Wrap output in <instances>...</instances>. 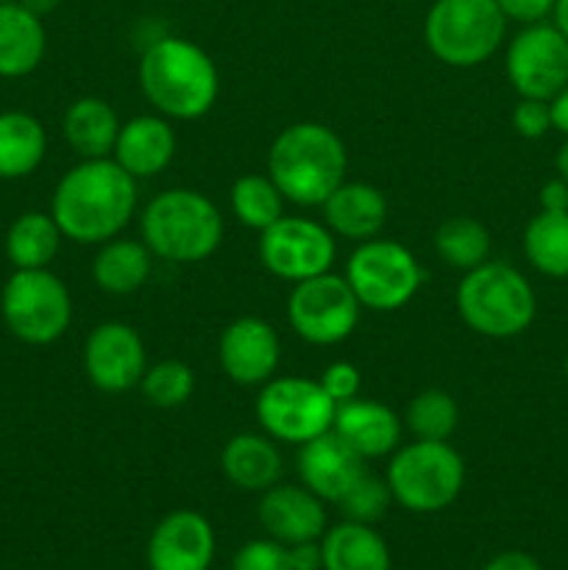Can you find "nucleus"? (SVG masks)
Instances as JSON below:
<instances>
[{
    "label": "nucleus",
    "instance_id": "f257e3e1",
    "mask_svg": "<svg viewBox=\"0 0 568 570\" xmlns=\"http://www.w3.org/2000/svg\"><path fill=\"white\" fill-rule=\"evenodd\" d=\"M137 212V178L111 156L81 159L59 178L50 198V215L65 239L104 245L120 237Z\"/></svg>",
    "mask_w": 568,
    "mask_h": 570
},
{
    "label": "nucleus",
    "instance_id": "f03ea898",
    "mask_svg": "<svg viewBox=\"0 0 568 570\" xmlns=\"http://www.w3.org/2000/svg\"><path fill=\"white\" fill-rule=\"evenodd\" d=\"M137 78L145 100L167 120H200L221 95V72L212 56L184 37H159L145 45Z\"/></svg>",
    "mask_w": 568,
    "mask_h": 570
},
{
    "label": "nucleus",
    "instance_id": "7ed1b4c3",
    "mask_svg": "<svg viewBox=\"0 0 568 570\" xmlns=\"http://www.w3.org/2000/svg\"><path fill=\"white\" fill-rule=\"evenodd\" d=\"M349 150L340 134L323 122L304 120L282 128L267 150V176L295 206H317L345 181Z\"/></svg>",
    "mask_w": 568,
    "mask_h": 570
},
{
    "label": "nucleus",
    "instance_id": "20e7f679",
    "mask_svg": "<svg viewBox=\"0 0 568 570\" xmlns=\"http://www.w3.org/2000/svg\"><path fill=\"white\" fill-rule=\"evenodd\" d=\"M223 215L209 195L189 187L161 189L139 215V239L154 259L173 265L206 262L223 243Z\"/></svg>",
    "mask_w": 568,
    "mask_h": 570
},
{
    "label": "nucleus",
    "instance_id": "39448f33",
    "mask_svg": "<svg viewBox=\"0 0 568 570\" xmlns=\"http://www.w3.org/2000/svg\"><path fill=\"white\" fill-rule=\"evenodd\" d=\"M457 315L473 334L488 340H512L532 326L538 298L518 267L507 262H482L462 273L454 293Z\"/></svg>",
    "mask_w": 568,
    "mask_h": 570
},
{
    "label": "nucleus",
    "instance_id": "423d86ee",
    "mask_svg": "<svg viewBox=\"0 0 568 570\" xmlns=\"http://www.w3.org/2000/svg\"><path fill=\"white\" fill-rule=\"evenodd\" d=\"M384 482L393 493V504L418 515H432L460 499L466 488V460L449 440H412L390 454Z\"/></svg>",
    "mask_w": 568,
    "mask_h": 570
},
{
    "label": "nucleus",
    "instance_id": "0eeeda50",
    "mask_svg": "<svg viewBox=\"0 0 568 570\" xmlns=\"http://www.w3.org/2000/svg\"><path fill=\"white\" fill-rule=\"evenodd\" d=\"M507 17L496 0H434L423 20L427 48L440 65L471 70L501 48Z\"/></svg>",
    "mask_w": 568,
    "mask_h": 570
},
{
    "label": "nucleus",
    "instance_id": "6e6552de",
    "mask_svg": "<svg viewBox=\"0 0 568 570\" xmlns=\"http://www.w3.org/2000/svg\"><path fill=\"white\" fill-rule=\"evenodd\" d=\"M0 315L20 343L50 345L72 323L70 289L50 267L14 271L0 293Z\"/></svg>",
    "mask_w": 568,
    "mask_h": 570
},
{
    "label": "nucleus",
    "instance_id": "1a4fd4ad",
    "mask_svg": "<svg viewBox=\"0 0 568 570\" xmlns=\"http://www.w3.org/2000/svg\"><path fill=\"white\" fill-rule=\"evenodd\" d=\"M345 282L354 289L362 309L399 312L421 293L423 267L407 245L373 237L356 243L345 262Z\"/></svg>",
    "mask_w": 568,
    "mask_h": 570
},
{
    "label": "nucleus",
    "instance_id": "9d476101",
    "mask_svg": "<svg viewBox=\"0 0 568 570\" xmlns=\"http://www.w3.org/2000/svg\"><path fill=\"white\" fill-rule=\"evenodd\" d=\"M254 412L267 438L284 445H304L332 432L337 404L317 379L273 376L262 384Z\"/></svg>",
    "mask_w": 568,
    "mask_h": 570
},
{
    "label": "nucleus",
    "instance_id": "9b49d317",
    "mask_svg": "<svg viewBox=\"0 0 568 570\" xmlns=\"http://www.w3.org/2000/svg\"><path fill=\"white\" fill-rule=\"evenodd\" d=\"M360 312L362 306L351 284L332 271L290 289V328L310 345H337L349 340L360 323Z\"/></svg>",
    "mask_w": 568,
    "mask_h": 570
},
{
    "label": "nucleus",
    "instance_id": "f8f14e48",
    "mask_svg": "<svg viewBox=\"0 0 568 570\" xmlns=\"http://www.w3.org/2000/svg\"><path fill=\"white\" fill-rule=\"evenodd\" d=\"M337 256V239L326 223L284 215L259 234V262L271 276L298 284L329 273Z\"/></svg>",
    "mask_w": 568,
    "mask_h": 570
},
{
    "label": "nucleus",
    "instance_id": "ddd939ff",
    "mask_svg": "<svg viewBox=\"0 0 568 570\" xmlns=\"http://www.w3.org/2000/svg\"><path fill=\"white\" fill-rule=\"evenodd\" d=\"M505 72L521 98L551 100L568 87V39L555 22L523 26L507 45Z\"/></svg>",
    "mask_w": 568,
    "mask_h": 570
},
{
    "label": "nucleus",
    "instance_id": "4468645a",
    "mask_svg": "<svg viewBox=\"0 0 568 570\" xmlns=\"http://www.w3.org/2000/svg\"><path fill=\"white\" fill-rule=\"evenodd\" d=\"M81 362L89 384L106 395H120L139 387V379L148 371L143 337L137 328L123 321L98 323L84 343Z\"/></svg>",
    "mask_w": 568,
    "mask_h": 570
},
{
    "label": "nucleus",
    "instance_id": "2eb2a0df",
    "mask_svg": "<svg viewBox=\"0 0 568 570\" xmlns=\"http://www.w3.org/2000/svg\"><path fill=\"white\" fill-rule=\"evenodd\" d=\"M223 373L239 387H262L271 382L282 362V340L267 321L254 315L228 323L217 343Z\"/></svg>",
    "mask_w": 568,
    "mask_h": 570
},
{
    "label": "nucleus",
    "instance_id": "dca6fc26",
    "mask_svg": "<svg viewBox=\"0 0 568 570\" xmlns=\"http://www.w3.org/2000/svg\"><path fill=\"white\" fill-rule=\"evenodd\" d=\"M215 529L200 512L176 510L161 518L148 540L150 570H209Z\"/></svg>",
    "mask_w": 568,
    "mask_h": 570
},
{
    "label": "nucleus",
    "instance_id": "f3484780",
    "mask_svg": "<svg viewBox=\"0 0 568 570\" xmlns=\"http://www.w3.org/2000/svg\"><path fill=\"white\" fill-rule=\"evenodd\" d=\"M262 529L267 538L278 540L284 546L306 543V540H321L329 529L326 501L317 499L304 484H273L262 493L256 507Z\"/></svg>",
    "mask_w": 568,
    "mask_h": 570
},
{
    "label": "nucleus",
    "instance_id": "a211bd4d",
    "mask_svg": "<svg viewBox=\"0 0 568 570\" xmlns=\"http://www.w3.org/2000/svg\"><path fill=\"white\" fill-rule=\"evenodd\" d=\"M295 471H298L301 484L312 490L317 499L337 504L368 468L365 460L356 451H351L337 434L326 432L310 443L298 445Z\"/></svg>",
    "mask_w": 568,
    "mask_h": 570
},
{
    "label": "nucleus",
    "instance_id": "6ab92c4d",
    "mask_svg": "<svg viewBox=\"0 0 568 570\" xmlns=\"http://www.w3.org/2000/svg\"><path fill=\"white\" fill-rule=\"evenodd\" d=\"M176 128L161 115H137L120 122L111 159L131 178H156L176 159Z\"/></svg>",
    "mask_w": 568,
    "mask_h": 570
},
{
    "label": "nucleus",
    "instance_id": "aec40b11",
    "mask_svg": "<svg viewBox=\"0 0 568 570\" xmlns=\"http://www.w3.org/2000/svg\"><path fill=\"white\" fill-rule=\"evenodd\" d=\"M332 432L365 462L379 460L401 445V417L382 401L354 399L337 406Z\"/></svg>",
    "mask_w": 568,
    "mask_h": 570
},
{
    "label": "nucleus",
    "instance_id": "412c9836",
    "mask_svg": "<svg viewBox=\"0 0 568 570\" xmlns=\"http://www.w3.org/2000/svg\"><path fill=\"white\" fill-rule=\"evenodd\" d=\"M323 223L334 237L365 243L382 234L388 223V198L365 181H343L321 206Z\"/></svg>",
    "mask_w": 568,
    "mask_h": 570
},
{
    "label": "nucleus",
    "instance_id": "4be33fe9",
    "mask_svg": "<svg viewBox=\"0 0 568 570\" xmlns=\"http://www.w3.org/2000/svg\"><path fill=\"white\" fill-rule=\"evenodd\" d=\"M223 476L245 493H265L282 482L284 460L278 443L265 432H239L223 445Z\"/></svg>",
    "mask_w": 568,
    "mask_h": 570
},
{
    "label": "nucleus",
    "instance_id": "5701e85b",
    "mask_svg": "<svg viewBox=\"0 0 568 570\" xmlns=\"http://www.w3.org/2000/svg\"><path fill=\"white\" fill-rule=\"evenodd\" d=\"M48 50L42 17L17 0L0 3V78H26L42 65Z\"/></svg>",
    "mask_w": 568,
    "mask_h": 570
},
{
    "label": "nucleus",
    "instance_id": "b1692460",
    "mask_svg": "<svg viewBox=\"0 0 568 570\" xmlns=\"http://www.w3.org/2000/svg\"><path fill=\"white\" fill-rule=\"evenodd\" d=\"M61 134L78 159H106L115 150L120 117L111 109L109 100L84 95L65 109Z\"/></svg>",
    "mask_w": 568,
    "mask_h": 570
},
{
    "label": "nucleus",
    "instance_id": "393cba45",
    "mask_svg": "<svg viewBox=\"0 0 568 570\" xmlns=\"http://www.w3.org/2000/svg\"><path fill=\"white\" fill-rule=\"evenodd\" d=\"M150 271H154V254L148 245L123 234L98 245L92 259L95 287L109 295H134L148 284Z\"/></svg>",
    "mask_w": 568,
    "mask_h": 570
},
{
    "label": "nucleus",
    "instance_id": "a878e982",
    "mask_svg": "<svg viewBox=\"0 0 568 570\" xmlns=\"http://www.w3.org/2000/svg\"><path fill=\"white\" fill-rule=\"evenodd\" d=\"M48 154V131L28 111H0V181H17L39 170Z\"/></svg>",
    "mask_w": 568,
    "mask_h": 570
},
{
    "label": "nucleus",
    "instance_id": "bb28decb",
    "mask_svg": "<svg viewBox=\"0 0 568 570\" xmlns=\"http://www.w3.org/2000/svg\"><path fill=\"white\" fill-rule=\"evenodd\" d=\"M323 570H390V549L368 523L343 521L321 538Z\"/></svg>",
    "mask_w": 568,
    "mask_h": 570
},
{
    "label": "nucleus",
    "instance_id": "cd10ccee",
    "mask_svg": "<svg viewBox=\"0 0 568 570\" xmlns=\"http://www.w3.org/2000/svg\"><path fill=\"white\" fill-rule=\"evenodd\" d=\"M61 239L50 212H22L6 232V256L14 271H39L59 256Z\"/></svg>",
    "mask_w": 568,
    "mask_h": 570
},
{
    "label": "nucleus",
    "instance_id": "c85d7f7f",
    "mask_svg": "<svg viewBox=\"0 0 568 570\" xmlns=\"http://www.w3.org/2000/svg\"><path fill=\"white\" fill-rule=\"evenodd\" d=\"M523 256L549 278H568V212L540 209L523 228Z\"/></svg>",
    "mask_w": 568,
    "mask_h": 570
},
{
    "label": "nucleus",
    "instance_id": "c756f323",
    "mask_svg": "<svg viewBox=\"0 0 568 570\" xmlns=\"http://www.w3.org/2000/svg\"><path fill=\"white\" fill-rule=\"evenodd\" d=\"M432 248L443 265L454 267V271L460 273H468L473 271V267L482 265V262H488L490 232L484 228V223L477 220V217L454 215L434 228Z\"/></svg>",
    "mask_w": 568,
    "mask_h": 570
},
{
    "label": "nucleus",
    "instance_id": "7c9ffc66",
    "mask_svg": "<svg viewBox=\"0 0 568 570\" xmlns=\"http://www.w3.org/2000/svg\"><path fill=\"white\" fill-rule=\"evenodd\" d=\"M228 204H232V215L243 223L245 228L254 232H265L273 223L284 217V195L282 189L273 184L271 176L262 173H245L228 189Z\"/></svg>",
    "mask_w": 568,
    "mask_h": 570
},
{
    "label": "nucleus",
    "instance_id": "2f4dec72",
    "mask_svg": "<svg viewBox=\"0 0 568 570\" xmlns=\"http://www.w3.org/2000/svg\"><path fill=\"white\" fill-rule=\"evenodd\" d=\"M404 423L415 440H449L460 426V406L445 390H421L407 404Z\"/></svg>",
    "mask_w": 568,
    "mask_h": 570
},
{
    "label": "nucleus",
    "instance_id": "473e14b6",
    "mask_svg": "<svg viewBox=\"0 0 568 570\" xmlns=\"http://www.w3.org/2000/svg\"><path fill=\"white\" fill-rule=\"evenodd\" d=\"M139 393L156 410H176L195 393V373L182 360H161L148 365L139 379Z\"/></svg>",
    "mask_w": 568,
    "mask_h": 570
},
{
    "label": "nucleus",
    "instance_id": "72a5a7b5",
    "mask_svg": "<svg viewBox=\"0 0 568 570\" xmlns=\"http://www.w3.org/2000/svg\"><path fill=\"white\" fill-rule=\"evenodd\" d=\"M390 504H393V493H390L388 482H384V476H376L371 471L362 473L354 488L337 501L345 521L368 523V527L382 521L388 515Z\"/></svg>",
    "mask_w": 568,
    "mask_h": 570
},
{
    "label": "nucleus",
    "instance_id": "f704fd0d",
    "mask_svg": "<svg viewBox=\"0 0 568 570\" xmlns=\"http://www.w3.org/2000/svg\"><path fill=\"white\" fill-rule=\"evenodd\" d=\"M232 570H293L290 566V551L287 546L278 540H248L243 549L234 554Z\"/></svg>",
    "mask_w": 568,
    "mask_h": 570
},
{
    "label": "nucleus",
    "instance_id": "c9c22d12",
    "mask_svg": "<svg viewBox=\"0 0 568 570\" xmlns=\"http://www.w3.org/2000/svg\"><path fill=\"white\" fill-rule=\"evenodd\" d=\"M317 382H321V387L326 390L329 399L340 406L345 404V401H354L356 395H360L362 373L360 367L351 365V362H332V365L323 367Z\"/></svg>",
    "mask_w": 568,
    "mask_h": 570
},
{
    "label": "nucleus",
    "instance_id": "e433bc0d",
    "mask_svg": "<svg viewBox=\"0 0 568 570\" xmlns=\"http://www.w3.org/2000/svg\"><path fill=\"white\" fill-rule=\"evenodd\" d=\"M512 128L523 139H540L551 131L549 100L521 98L512 109Z\"/></svg>",
    "mask_w": 568,
    "mask_h": 570
},
{
    "label": "nucleus",
    "instance_id": "4c0bfd02",
    "mask_svg": "<svg viewBox=\"0 0 568 570\" xmlns=\"http://www.w3.org/2000/svg\"><path fill=\"white\" fill-rule=\"evenodd\" d=\"M501 14L521 26H532V22H543L555 9V0H496Z\"/></svg>",
    "mask_w": 568,
    "mask_h": 570
},
{
    "label": "nucleus",
    "instance_id": "58836bf2",
    "mask_svg": "<svg viewBox=\"0 0 568 570\" xmlns=\"http://www.w3.org/2000/svg\"><path fill=\"white\" fill-rule=\"evenodd\" d=\"M287 551L293 570H323L321 540H306V543L287 546Z\"/></svg>",
    "mask_w": 568,
    "mask_h": 570
},
{
    "label": "nucleus",
    "instance_id": "ea45409f",
    "mask_svg": "<svg viewBox=\"0 0 568 570\" xmlns=\"http://www.w3.org/2000/svg\"><path fill=\"white\" fill-rule=\"evenodd\" d=\"M540 209L543 212H568V181L560 176L540 187Z\"/></svg>",
    "mask_w": 568,
    "mask_h": 570
},
{
    "label": "nucleus",
    "instance_id": "a19ab883",
    "mask_svg": "<svg viewBox=\"0 0 568 570\" xmlns=\"http://www.w3.org/2000/svg\"><path fill=\"white\" fill-rule=\"evenodd\" d=\"M482 570H543L540 562L527 551H501Z\"/></svg>",
    "mask_w": 568,
    "mask_h": 570
},
{
    "label": "nucleus",
    "instance_id": "79ce46f5",
    "mask_svg": "<svg viewBox=\"0 0 568 570\" xmlns=\"http://www.w3.org/2000/svg\"><path fill=\"white\" fill-rule=\"evenodd\" d=\"M549 109H551V128L560 131L562 137L568 139V87H562L560 92L549 100Z\"/></svg>",
    "mask_w": 568,
    "mask_h": 570
},
{
    "label": "nucleus",
    "instance_id": "37998d69",
    "mask_svg": "<svg viewBox=\"0 0 568 570\" xmlns=\"http://www.w3.org/2000/svg\"><path fill=\"white\" fill-rule=\"evenodd\" d=\"M17 3L20 6H26L28 11H31V14H37V17H48V14H53L56 9H59L61 6V0H17Z\"/></svg>",
    "mask_w": 568,
    "mask_h": 570
},
{
    "label": "nucleus",
    "instance_id": "c03bdc74",
    "mask_svg": "<svg viewBox=\"0 0 568 570\" xmlns=\"http://www.w3.org/2000/svg\"><path fill=\"white\" fill-rule=\"evenodd\" d=\"M551 17H555V28L568 39V0H555V9H551Z\"/></svg>",
    "mask_w": 568,
    "mask_h": 570
},
{
    "label": "nucleus",
    "instance_id": "a18cd8bd",
    "mask_svg": "<svg viewBox=\"0 0 568 570\" xmlns=\"http://www.w3.org/2000/svg\"><path fill=\"white\" fill-rule=\"evenodd\" d=\"M555 167H557V176H560L562 181H568V139H566V142H562V148L557 150Z\"/></svg>",
    "mask_w": 568,
    "mask_h": 570
},
{
    "label": "nucleus",
    "instance_id": "49530a36",
    "mask_svg": "<svg viewBox=\"0 0 568 570\" xmlns=\"http://www.w3.org/2000/svg\"><path fill=\"white\" fill-rule=\"evenodd\" d=\"M562 376H566V384H568V354H566V360H562Z\"/></svg>",
    "mask_w": 568,
    "mask_h": 570
},
{
    "label": "nucleus",
    "instance_id": "de8ad7c7",
    "mask_svg": "<svg viewBox=\"0 0 568 570\" xmlns=\"http://www.w3.org/2000/svg\"><path fill=\"white\" fill-rule=\"evenodd\" d=\"M0 3H11V0H0Z\"/></svg>",
    "mask_w": 568,
    "mask_h": 570
}]
</instances>
